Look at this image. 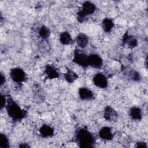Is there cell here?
<instances>
[{
	"mask_svg": "<svg viewBox=\"0 0 148 148\" xmlns=\"http://www.w3.org/2000/svg\"><path fill=\"white\" fill-rule=\"evenodd\" d=\"M6 110L9 117L14 121H18L27 117V112L22 109L12 98L7 99Z\"/></svg>",
	"mask_w": 148,
	"mask_h": 148,
	"instance_id": "6da1fadb",
	"label": "cell"
},
{
	"mask_svg": "<svg viewBox=\"0 0 148 148\" xmlns=\"http://www.w3.org/2000/svg\"><path fill=\"white\" fill-rule=\"evenodd\" d=\"M75 142L80 147H92L95 144V138L87 128H79L76 132Z\"/></svg>",
	"mask_w": 148,
	"mask_h": 148,
	"instance_id": "7a4b0ae2",
	"label": "cell"
},
{
	"mask_svg": "<svg viewBox=\"0 0 148 148\" xmlns=\"http://www.w3.org/2000/svg\"><path fill=\"white\" fill-rule=\"evenodd\" d=\"M96 9V5L92 2H84L80 10L77 13V19L78 21L80 23H83L87 16L94 13Z\"/></svg>",
	"mask_w": 148,
	"mask_h": 148,
	"instance_id": "3957f363",
	"label": "cell"
},
{
	"mask_svg": "<svg viewBox=\"0 0 148 148\" xmlns=\"http://www.w3.org/2000/svg\"><path fill=\"white\" fill-rule=\"evenodd\" d=\"M9 73L10 78L15 83H21L25 82L27 79L26 73L20 68L16 67L11 69Z\"/></svg>",
	"mask_w": 148,
	"mask_h": 148,
	"instance_id": "277c9868",
	"label": "cell"
},
{
	"mask_svg": "<svg viewBox=\"0 0 148 148\" xmlns=\"http://www.w3.org/2000/svg\"><path fill=\"white\" fill-rule=\"evenodd\" d=\"M73 62L82 68H86L88 66V56L79 49H76L73 53Z\"/></svg>",
	"mask_w": 148,
	"mask_h": 148,
	"instance_id": "5b68a950",
	"label": "cell"
},
{
	"mask_svg": "<svg viewBox=\"0 0 148 148\" xmlns=\"http://www.w3.org/2000/svg\"><path fill=\"white\" fill-rule=\"evenodd\" d=\"M92 82L96 87L100 88H105L108 85L106 76L102 73H96L92 78Z\"/></svg>",
	"mask_w": 148,
	"mask_h": 148,
	"instance_id": "8992f818",
	"label": "cell"
},
{
	"mask_svg": "<svg viewBox=\"0 0 148 148\" xmlns=\"http://www.w3.org/2000/svg\"><path fill=\"white\" fill-rule=\"evenodd\" d=\"M118 113L117 111L110 106H106L104 109V119L109 122H116L118 119Z\"/></svg>",
	"mask_w": 148,
	"mask_h": 148,
	"instance_id": "52a82bcc",
	"label": "cell"
},
{
	"mask_svg": "<svg viewBox=\"0 0 148 148\" xmlns=\"http://www.w3.org/2000/svg\"><path fill=\"white\" fill-rule=\"evenodd\" d=\"M103 60L97 54H91L88 56V66L96 69L101 68L103 65Z\"/></svg>",
	"mask_w": 148,
	"mask_h": 148,
	"instance_id": "ba28073f",
	"label": "cell"
},
{
	"mask_svg": "<svg viewBox=\"0 0 148 148\" xmlns=\"http://www.w3.org/2000/svg\"><path fill=\"white\" fill-rule=\"evenodd\" d=\"M122 43L124 45L127 46L129 48L133 49L138 45V39L134 36L126 32L123 37Z\"/></svg>",
	"mask_w": 148,
	"mask_h": 148,
	"instance_id": "9c48e42d",
	"label": "cell"
},
{
	"mask_svg": "<svg viewBox=\"0 0 148 148\" xmlns=\"http://www.w3.org/2000/svg\"><path fill=\"white\" fill-rule=\"evenodd\" d=\"M98 135L101 139L105 140H111L114 136L111 128L107 126L102 127L99 131Z\"/></svg>",
	"mask_w": 148,
	"mask_h": 148,
	"instance_id": "30bf717a",
	"label": "cell"
},
{
	"mask_svg": "<svg viewBox=\"0 0 148 148\" xmlns=\"http://www.w3.org/2000/svg\"><path fill=\"white\" fill-rule=\"evenodd\" d=\"M43 73L46 76V77L49 79H57L59 77V73L58 71L51 65H46Z\"/></svg>",
	"mask_w": 148,
	"mask_h": 148,
	"instance_id": "8fae6325",
	"label": "cell"
},
{
	"mask_svg": "<svg viewBox=\"0 0 148 148\" xmlns=\"http://www.w3.org/2000/svg\"><path fill=\"white\" fill-rule=\"evenodd\" d=\"M78 94L79 97L82 100H90L94 97L92 91L87 87H82L79 89Z\"/></svg>",
	"mask_w": 148,
	"mask_h": 148,
	"instance_id": "7c38bea8",
	"label": "cell"
},
{
	"mask_svg": "<svg viewBox=\"0 0 148 148\" xmlns=\"http://www.w3.org/2000/svg\"><path fill=\"white\" fill-rule=\"evenodd\" d=\"M39 134L43 138H49L53 136L54 134V128L49 125L43 124L39 128Z\"/></svg>",
	"mask_w": 148,
	"mask_h": 148,
	"instance_id": "4fadbf2b",
	"label": "cell"
},
{
	"mask_svg": "<svg viewBox=\"0 0 148 148\" xmlns=\"http://www.w3.org/2000/svg\"><path fill=\"white\" fill-rule=\"evenodd\" d=\"M76 43L77 46L80 48H84L87 46L89 42L88 36L83 33H79L77 35L75 38Z\"/></svg>",
	"mask_w": 148,
	"mask_h": 148,
	"instance_id": "5bb4252c",
	"label": "cell"
},
{
	"mask_svg": "<svg viewBox=\"0 0 148 148\" xmlns=\"http://www.w3.org/2000/svg\"><path fill=\"white\" fill-rule=\"evenodd\" d=\"M129 114L131 118L134 120L139 121L142 118V112L140 108L132 106L129 110Z\"/></svg>",
	"mask_w": 148,
	"mask_h": 148,
	"instance_id": "9a60e30c",
	"label": "cell"
},
{
	"mask_svg": "<svg viewBox=\"0 0 148 148\" xmlns=\"http://www.w3.org/2000/svg\"><path fill=\"white\" fill-rule=\"evenodd\" d=\"M65 80L69 83H72L75 82L79 77V75L71 69L67 68L66 72L64 74Z\"/></svg>",
	"mask_w": 148,
	"mask_h": 148,
	"instance_id": "2e32d148",
	"label": "cell"
},
{
	"mask_svg": "<svg viewBox=\"0 0 148 148\" xmlns=\"http://www.w3.org/2000/svg\"><path fill=\"white\" fill-rule=\"evenodd\" d=\"M59 40L60 43L64 45H70L73 41L71 34L67 31H63L60 34Z\"/></svg>",
	"mask_w": 148,
	"mask_h": 148,
	"instance_id": "e0dca14e",
	"label": "cell"
},
{
	"mask_svg": "<svg viewBox=\"0 0 148 148\" xmlns=\"http://www.w3.org/2000/svg\"><path fill=\"white\" fill-rule=\"evenodd\" d=\"M114 25V24L112 19L110 18L106 17L102 21V27L103 30L106 33L109 32L112 29Z\"/></svg>",
	"mask_w": 148,
	"mask_h": 148,
	"instance_id": "ac0fdd59",
	"label": "cell"
},
{
	"mask_svg": "<svg viewBox=\"0 0 148 148\" xmlns=\"http://www.w3.org/2000/svg\"><path fill=\"white\" fill-rule=\"evenodd\" d=\"M50 34L51 32L49 28L45 25H42L38 31V34L43 40H47L49 38Z\"/></svg>",
	"mask_w": 148,
	"mask_h": 148,
	"instance_id": "d6986e66",
	"label": "cell"
},
{
	"mask_svg": "<svg viewBox=\"0 0 148 148\" xmlns=\"http://www.w3.org/2000/svg\"><path fill=\"white\" fill-rule=\"evenodd\" d=\"M9 147V140L8 137L5 134L1 133L0 135V147L8 148Z\"/></svg>",
	"mask_w": 148,
	"mask_h": 148,
	"instance_id": "ffe728a7",
	"label": "cell"
},
{
	"mask_svg": "<svg viewBox=\"0 0 148 148\" xmlns=\"http://www.w3.org/2000/svg\"><path fill=\"white\" fill-rule=\"evenodd\" d=\"M128 75L130 79L132 80L133 81L138 82L141 79V77L139 73H138L137 71L135 70L130 71L128 72Z\"/></svg>",
	"mask_w": 148,
	"mask_h": 148,
	"instance_id": "44dd1931",
	"label": "cell"
},
{
	"mask_svg": "<svg viewBox=\"0 0 148 148\" xmlns=\"http://www.w3.org/2000/svg\"><path fill=\"white\" fill-rule=\"evenodd\" d=\"M1 110H2L3 108L6 107L7 103V99L5 95H3L1 93Z\"/></svg>",
	"mask_w": 148,
	"mask_h": 148,
	"instance_id": "7402d4cb",
	"label": "cell"
},
{
	"mask_svg": "<svg viewBox=\"0 0 148 148\" xmlns=\"http://www.w3.org/2000/svg\"><path fill=\"white\" fill-rule=\"evenodd\" d=\"M136 147L140 148H147V145L145 142H138L136 143Z\"/></svg>",
	"mask_w": 148,
	"mask_h": 148,
	"instance_id": "603a6c76",
	"label": "cell"
},
{
	"mask_svg": "<svg viewBox=\"0 0 148 148\" xmlns=\"http://www.w3.org/2000/svg\"><path fill=\"white\" fill-rule=\"evenodd\" d=\"M0 85L1 86H2L3 84H5V83L6 82V77L1 72V76H0Z\"/></svg>",
	"mask_w": 148,
	"mask_h": 148,
	"instance_id": "cb8c5ba5",
	"label": "cell"
},
{
	"mask_svg": "<svg viewBox=\"0 0 148 148\" xmlns=\"http://www.w3.org/2000/svg\"><path fill=\"white\" fill-rule=\"evenodd\" d=\"M20 147H25V148H27V147H29L30 146L28 145V143H21V145L19 146Z\"/></svg>",
	"mask_w": 148,
	"mask_h": 148,
	"instance_id": "d4e9b609",
	"label": "cell"
}]
</instances>
